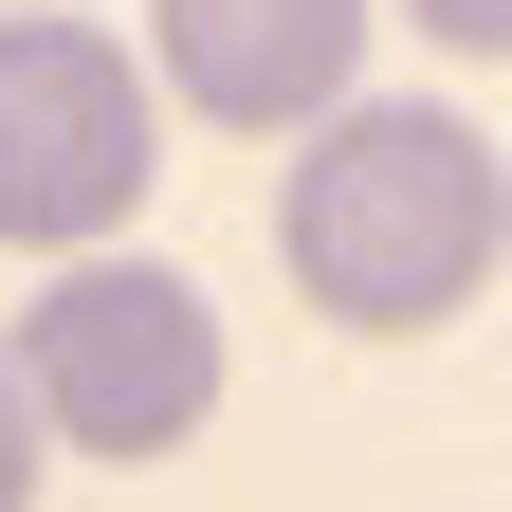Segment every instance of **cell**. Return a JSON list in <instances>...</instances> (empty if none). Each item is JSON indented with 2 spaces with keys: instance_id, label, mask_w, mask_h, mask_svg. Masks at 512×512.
Returning a JSON list of instances; mask_svg holds the SVG:
<instances>
[{
  "instance_id": "8992f818",
  "label": "cell",
  "mask_w": 512,
  "mask_h": 512,
  "mask_svg": "<svg viewBox=\"0 0 512 512\" xmlns=\"http://www.w3.org/2000/svg\"><path fill=\"white\" fill-rule=\"evenodd\" d=\"M403 19H421L439 55H512V0H403Z\"/></svg>"
},
{
  "instance_id": "7a4b0ae2",
  "label": "cell",
  "mask_w": 512,
  "mask_h": 512,
  "mask_svg": "<svg viewBox=\"0 0 512 512\" xmlns=\"http://www.w3.org/2000/svg\"><path fill=\"white\" fill-rule=\"evenodd\" d=\"M0 366H19L37 439L128 458V476L220 421V311H202V275H165V256H55Z\"/></svg>"
},
{
  "instance_id": "6da1fadb",
  "label": "cell",
  "mask_w": 512,
  "mask_h": 512,
  "mask_svg": "<svg viewBox=\"0 0 512 512\" xmlns=\"http://www.w3.org/2000/svg\"><path fill=\"white\" fill-rule=\"evenodd\" d=\"M275 256H293V293L330 330H439L512 256V165L439 92H348L275 183Z\"/></svg>"
},
{
  "instance_id": "3957f363",
  "label": "cell",
  "mask_w": 512,
  "mask_h": 512,
  "mask_svg": "<svg viewBox=\"0 0 512 512\" xmlns=\"http://www.w3.org/2000/svg\"><path fill=\"white\" fill-rule=\"evenodd\" d=\"M147 165H165L147 55L110 19H0V238L19 256H110Z\"/></svg>"
},
{
  "instance_id": "5b68a950",
  "label": "cell",
  "mask_w": 512,
  "mask_h": 512,
  "mask_svg": "<svg viewBox=\"0 0 512 512\" xmlns=\"http://www.w3.org/2000/svg\"><path fill=\"white\" fill-rule=\"evenodd\" d=\"M37 476H55V439H37V403H19V366H0V512H37Z\"/></svg>"
},
{
  "instance_id": "277c9868",
  "label": "cell",
  "mask_w": 512,
  "mask_h": 512,
  "mask_svg": "<svg viewBox=\"0 0 512 512\" xmlns=\"http://www.w3.org/2000/svg\"><path fill=\"white\" fill-rule=\"evenodd\" d=\"M366 0H147V74L165 110L256 128V147H311L348 92H366Z\"/></svg>"
}]
</instances>
